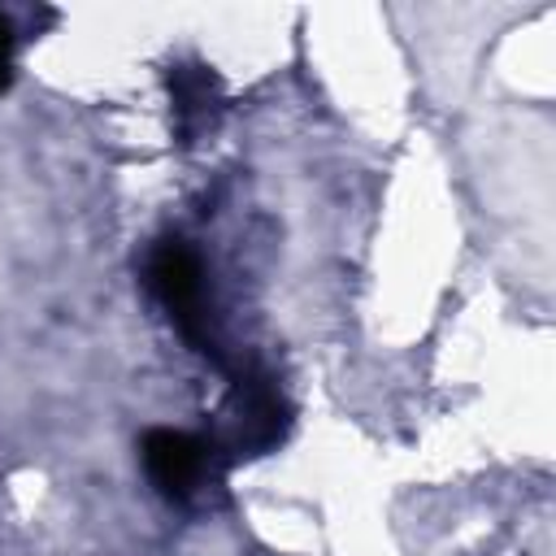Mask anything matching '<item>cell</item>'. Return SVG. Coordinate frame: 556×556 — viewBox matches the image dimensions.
<instances>
[{"label": "cell", "instance_id": "3", "mask_svg": "<svg viewBox=\"0 0 556 556\" xmlns=\"http://www.w3.org/2000/svg\"><path fill=\"white\" fill-rule=\"evenodd\" d=\"M287 430V404L269 387V378L248 374L235 382L230 395V426H226V452L230 456H256L274 447Z\"/></svg>", "mask_w": 556, "mask_h": 556}, {"label": "cell", "instance_id": "4", "mask_svg": "<svg viewBox=\"0 0 556 556\" xmlns=\"http://www.w3.org/2000/svg\"><path fill=\"white\" fill-rule=\"evenodd\" d=\"M13 26H9V17L0 13V91L9 87V78H13Z\"/></svg>", "mask_w": 556, "mask_h": 556}, {"label": "cell", "instance_id": "1", "mask_svg": "<svg viewBox=\"0 0 556 556\" xmlns=\"http://www.w3.org/2000/svg\"><path fill=\"white\" fill-rule=\"evenodd\" d=\"M148 287L161 300V308L169 313V321L200 348L208 352L213 334H208V313H204V269L195 261V252L182 239H161L148 256Z\"/></svg>", "mask_w": 556, "mask_h": 556}, {"label": "cell", "instance_id": "2", "mask_svg": "<svg viewBox=\"0 0 556 556\" xmlns=\"http://www.w3.org/2000/svg\"><path fill=\"white\" fill-rule=\"evenodd\" d=\"M213 452H217L213 443H204L187 430H148L139 443L152 486L174 504H187L204 486V478L213 473V460H217Z\"/></svg>", "mask_w": 556, "mask_h": 556}]
</instances>
